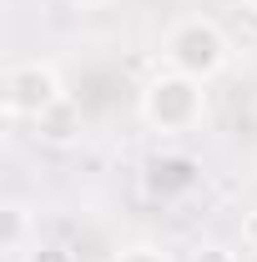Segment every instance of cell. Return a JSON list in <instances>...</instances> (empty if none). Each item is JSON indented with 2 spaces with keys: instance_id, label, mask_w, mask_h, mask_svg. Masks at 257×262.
<instances>
[{
  "instance_id": "7c38bea8",
  "label": "cell",
  "mask_w": 257,
  "mask_h": 262,
  "mask_svg": "<svg viewBox=\"0 0 257 262\" xmlns=\"http://www.w3.org/2000/svg\"><path fill=\"white\" fill-rule=\"evenodd\" d=\"M247 5H257V0H247Z\"/></svg>"
},
{
  "instance_id": "30bf717a",
  "label": "cell",
  "mask_w": 257,
  "mask_h": 262,
  "mask_svg": "<svg viewBox=\"0 0 257 262\" xmlns=\"http://www.w3.org/2000/svg\"><path fill=\"white\" fill-rule=\"evenodd\" d=\"M242 242H247V247L257 252V207L247 212V222H242Z\"/></svg>"
},
{
  "instance_id": "7a4b0ae2",
  "label": "cell",
  "mask_w": 257,
  "mask_h": 262,
  "mask_svg": "<svg viewBox=\"0 0 257 262\" xmlns=\"http://www.w3.org/2000/svg\"><path fill=\"white\" fill-rule=\"evenodd\" d=\"M166 61H172V71H182L192 81H207L227 61V35L212 20H202V15L197 20H182V26L166 31Z\"/></svg>"
},
{
  "instance_id": "8992f818",
  "label": "cell",
  "mask_w": 257,
  "mask_h": 262,
  "mask_svg": "<svg viewBox=\"0 0 257 262\" xmlns=\"http://www.w3.org/2000/svg\"><path fill=\"white\" fill-rule=\"evenodd\" d=\"M35 126H40V136H46V141H56V146H61V141H71V136L81 131V106L61 96L46 116H40V121H35Z\"/></svg>"
},
{
  "instance_id": "9c48e42d",
  "label": "cell",
  "mask_w": 257,
  "mask_h": 262,
  "mask_svg": "<svg viewBox=\"0 0 257 262\" xmlns=\"http://www.w3.org/2000/svg\"><path fill=\"white\" fill-rule=\"evenodd\" d=\"M111 262H166V252H157V247H126L121 257H111Z\"/></svg>"
},
{
  "instance_id": "5b68a950",
  "label": "cell",
  "mask_w": 257,
  "mask_h": 262,
  "mask_svg": "<svg viewBox=\"0 0 257 262\" xmlns=\"http://www.w3.org/2000/svg\"><path fill=\"white\" fill-rule=\"evenodd\" d=\"M26 237H31V212H26L20 202H5V207H0V252L10 262L26 257V252H31Z\"/></svg>"
},
{
  "instance_id": "52a82bcc",
  "label": "cell",
  "mask_w": 257,
  "mask_h": 262,
  "mask_svg": "<svg viewBox=\"0 0 257 262\" xmlns=\"http://www.w3.org/2000/svg\"><path fill=\"white\" fill-rule=\"evenodd\" d=\"M26 262H76V257H71V247H61V242H35L31 252H26Z\"/></svg>"
},
{
  "instance_id": "277c9868",
  "label": "cell",
  "mask_w": 257,
  "mask_h": 262,
  "mask_svg": "<svg viewBox=\"0 0 257 262\" xmlns=\"http://www.w3.org/2000/svg\"><path fill=\"white\" fill-rule=\"evenodd\" d=\"M141 177H146V192H152V196L177 202V196H187V192L202 187V162L187 157V151H157Z\"/></svg>"
},
{
  "instance_id": "6da1fadb",
  "label": "cell",
  "mask_w": 257,
  "mask_h": 262,
  "mask_svg": "<svg viewBox=\"0 0 257 262\" xmlns=\"http://www.w3.org/2000/svg\"><path fill=\"white\" fill-rule=\"evenodd\" d=\"M141 116H146V126L161 131V136L192 131L197 121H202V81L182 76V71L157 76V81L141 91Z\"/></svg>"
},
{
  "instance_id": "3957f363",
  "label": "cell",
  "mask_w": 257,
  "mask_h": 262,
  "mask_svg": "<svg viewBox=\"0 0 257 262\" xmlns=\"http://www.w3.org/2000/svg\"><path fill=\"white\" fill-rule=\"evenodd\" d=\"M56 101H61V76L46 61H20V66L5 71V111L10 116L40 121Z\"/></svg>"
},
{
  "instance_id": "8fae6325",
  "label": "cell",
  "mask_w": 257,
  "mask_h": 262,
  "mask_svg": "<svg viewBox=\"0 0 257 262\" xmlns=\"http://www.w3.org/2000/svg\"><path fill=\"white\" fill-rule=\"evenodd\" d=\"M81 5H96V0H81Z\"/></svg>"
},
{
  "instance_id": "ba28073f",
  "label": "cell",
  "mask_w": 257,
  "mask_h": 262,
  "mask_svg": "<svg viewBox=\"0 0 257 262\" xmlns=\"http://www.w3.org/2000/svg\"><path fill=\"white\" fill-rule=\"evenodd\" d=\"M192 262H237V252H227L222 242H207V247H197Z\"/></svg>"
}]
</instances>
